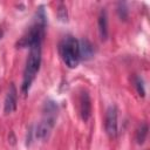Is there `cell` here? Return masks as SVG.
I'll return each instance as SVG.
<instances>
[{
    "mask_svg": "<svg viewBox=\"0 0 150 150\" xmlns=\"http://www.w3.org/2000/svg\"><path fill=\"white\" fill-rule=\"evenodd\" d=\"M43 35L39 33H32L27 36L22 38L20 41V46L29 47L28 57L26 61L25 70H23V80H22V93L27 94L33 81L35 80V76L40 69L41 64V45H42Z\"/></svg>",
    "mask_w": 150,
    "mask_h": 150,
    "instance_id": "6da1fadb",
    "label": "cell"
},
{
    "mask_svg": "<svg viewBox=\"0 0 150 150\" xmlns=\"http://www.w3.org/2000/svg\"><path fill=\"white\" fill-rule=\"evenodd\" d=\"M56 117H57V105L52 101L46 102L43 116H42L41 121L39 122V124L36 125V130H35L36 138L45 141L46 138L49 137V135L55 125Z\"/></svg>",
    "mask_w": 150,
    "mask_h": 150,
    "instance_id": "7a4b0ae2",
    "label": "cell"
},
{
    "mask_svg": "<svg viewBox=\"0 0 150 150\" xmlns=\"http://www.w3.org/2000/svg\"><path fill=\"white\" fill-rule=\"evenodd\" d=\"M59 52L64 64L69 68L77 67L81 55H80V41L73 36H66L59 45Z\"/></svg>",
    "mask_w": 150,
    "mask_h": 150,
    "instance_id": "3957f363",
    "label": "cell"
},
{
    "mask_svg": "<svg viewBox=\"0 0 150 150\" xmlns=\"http://www.w3.org/2000/svg\"><path fill=\"white\" fill-rule=\"evenodd\" d=\"M104 127L109 137L115 138L117 136V109L115 105H110L107 109Z\"/></svg>",
    "mask_w": 150,
    "mask_h": 150,
    "instance_id": "277c9868",
    "label": "cell"
},
{
    "mask_svg": "<svg viewBox=\"0 0 150 150\" xmlns=\"http://www.w3.org/2000/svg\"><path fill=\"white\" fill-rule=\"evenodd\" d=\"M16 102H18V91L14 84H11L9 90L6 95L5 98V104H4V111L5 114H11L16 109Z\"/></svg>",
    "mask_w": 150,
    "mask_h": 150,
    "instance_id": "5b68a950",
    "label": "cell"
},
{
    "mask_svg": "<svg viewBox=\"0 0 150 150\" xmlns=\"http://www.w3.org/2000/svg\"><path fill=\"white\" fill-rule=\"evenodd\" d=\"M91 112V103L87 91H83L80 96V114L83 121H88Z\"/></svg>",
    "mask_w": 150,
    "mask_h": 150,
    "instance_id": "8992f818",
    "label": "cell"
},
{
    "mask_svg": "<svg viewBox=\"0 0 150 150\" xmlns=\"http://www.w3.org/2000/svg\"><path fill=\"white\" fill-rule=\"evenodd\" d=\"M98 32L102 40H105L108 38V19H107V12L104 8H102L98 15Z\"/></svg>",
    "mask_w": 150,
    "mask_h": 150,
    "instance_id": "52a82bcc",
    "label": "cell"
},
{
    "mask_svg": "<svg viewBox=\"0 0 150 150\" xmlns=\"http://www.w3.org/2000/svg\"><path fill=\"white\" fill-rule=\"evenodd\" d=\"M94 54V48L93 46L89 43V41L87 40H82L80 41V55H81V59H90Z\"/></svg>",
    "mask_w": 150,
    "mask_h": 150,
    "instance_id": "ba28073f",
    "label": "cell"
},
{
    "mask_svg": "<svg viewBox=\"0 0 150 150\" xmlns=\"http://www.w3.org/2000/svg\"><path fill=\"white\" fill-rule=\"evenodd\" d=\"M146 134H148V125L144 123V124H142L141 128L137 130V137H136V138H137V142H138L139 144H142V143L144 142Z\"/></svg>",
    "mask_w": 150,
    "mask_h": 150,
    "instance_id": "9c48e42d",
    "label": "cell"
},
{
    "mask_svg": "<svg viewBox=\"0 0 150 150\" xmlns=\"http://www.w3.org/2000/svg\"><path fill=\"white\" fill-rule=\"evenodd\" d=\"M135 83H136V88H137L138 94L143 97V96H144V94H145V91H144V86H143V80H142L141 77H136Z\"/></svg>",
    "mask_w": 150,
    "mask_h": 150,
    "instance_id": "30bf717a",
    "label": "cell"
}]
</instances>
